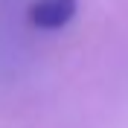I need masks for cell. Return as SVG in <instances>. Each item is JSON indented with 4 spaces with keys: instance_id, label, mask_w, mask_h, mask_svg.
<instances>
[{
    "instance_id": "cell-1",
    "label": "cell",
    "mask_w": 128,
    "mask_h": 128,
    "mask_svg": "<svg viewBox=\"0 0 128 128\" xmlns=\"http://www.w3.org/2000/svg\"><path fill=\"white\" fill-rule=\"evenodd\" d=\"M76 15V0H35L29 6V20L38 29H61Z\"/></svg>"
}]
</instances>
